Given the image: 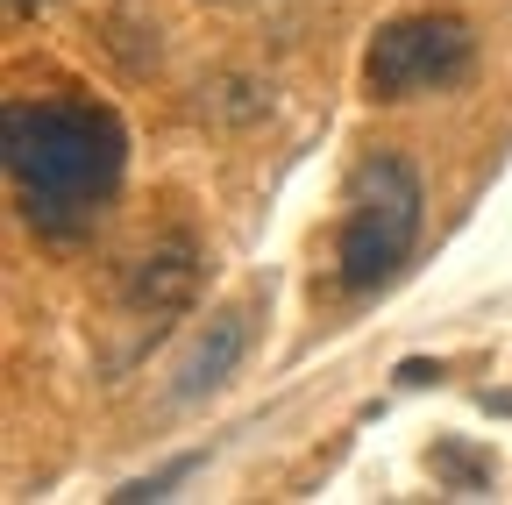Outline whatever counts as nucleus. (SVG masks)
I'll return each instance as SVG.
<instances>
[{
	"instance_id": "1",
	"label": "nucleus",
	"mask_w": 512,
	"mask_h": 505,
	"mask_svg": "<svg viewBox=\"0 0 512 505\" xmlns=\"http://www.w3.org/2000/svg\"><path fill=\"white\" fill-rule=\"evenodd\" d=\"M0 164H8L15 207L43 242H79L100 228L121 164H128V136L121 121L93 100H8L0 107Z\"/></svg>"
},
{
	"instance_id": "2",
	"label": "nucleus",
	"mask_w": 512,
	"mask_h": 505,
	"mask_svg": "<svg viewBox=\"0 0 512 505\" xmlns=\"http://www.w3.org/2000/svg\"><path fill=\"white\" fill-rule=\"evenodd\" d=\"M420 171L392 150H377L356 164L349 178V221H342V249H335V264H342V292H384L399 278V264L413 257V242H420Z\"/></svg>"
},
{
	"instance_id": "3",
	"label": "nucleus",
	"mask_w": 512,
	"mask_h": 505,
	"mask_svg": "<svg viewBox=\"0 0 512 505\" xmlns=\"http://www.w3.org/2000/svg\"><path fill=\"white\" fill-rule=\"evenodd\" d=\"M477 65V36L456 15H406L384 22L363 50V93L370 100H420L441 86H463Z\"/></svg>"
},
{
	"instance_id": "4",
	"label": "nucleus",
	"mask_w": 512,
	"mask_h": 505,
	"mask_svg": "<svg viewBox=\"0 0 512 505\" xmlns=\"http://www.w3.org/2000/svg\"><path fill=\"white\" fill-rule=\"evenodd\" d=\"M128 306L136 313H178L192 306V292H200V257H192L185 242H164V249H143L136 264H128Z\"/></svg>"
},
{
	"instance_id": "5",
	"label": "nucleus",
	"mask_w": 512,
	"mask_h": 505,
	"mask_svg": "<svg viewBox=\"0 0 512 505\" xmlns=\"http://www.w3.org/2000/svg\"><path fill=\"white\" fill-rule=\"evenodd\" d=\"M242 349H249V321H242V313H214L207 335L192 342V356L178 363V399H207V392H221L228 377H235V363H242Z\"/></svg>"
},
{
	"instance_id": "6",
	"label": "nucleus",
	"mask_w": 512,
	"mask_h": 505,
	"mask_svg": "<svg viewBox=\"0 0 512 505\" xmlns=\"http://www.w3.org/2000/svg\"><path fill=\"white\" fill-rule=\"evenodd\" d=\"M434 470L448 477V491H463V498H477V491H491V456H477V449H463V441H441V449H434Z\"/></svg>"
},
{
	"instance_id": "7",
	"label": "nucleus",
	"mask_w": 512,
	"mask_h": 505,
	"mask_svg": "<svg viewBox=\"0 0 512 505\" xmlns=\"http://www.w3.org/2000/svg\"><path fill=\"white\" fill-rule=\"evenodd\" d=\"M185 470H192V456H178V463H171V470H157V477H136V484H121L114 498H121V505H143V498H164V491H171V484H178Z\"/></svg>"
},
{
	"instance_id": "8",
	"label": "nucleus",
	"mask_w": 512,
	"mask_h": 505,
	"mask_svg": "<svg viewBox=\"0 0 512 505\" xmlns=\"http://www.w3.org/2000/svg\"><path fill=\"white\" fill-rule=\"evenodd\" d=\"M434 377H441V370H434V363H420V356H413V363H399V385H434Z\"/></svg>"
},
{
	"instance_id": "9",
	"label": "nucleus",
	"mask_w": 512,
	"mask_h": 505,
	"mask_svg": "<svg viewBox=\"0 0 512 505\" xmlns=\"http://www.w3.org/2000/svg\"><path fill=\"white\" fill-rule=\"evenodd\" d=\"M8 8H15V15H36V8H50V0H8Z\"/></svg>"
},
{
	"instance_id": "10",
	"label": "nucleus",
	"mask_w": 512,
	"mask_h": 505,
	"mask_svg": "<svg viewBox=\"0 0 512 505\" xmlns=\"http://www.w3.org/2000/svg\"><path fill=\"white\" fill-rule=\"evenodd\" d=\"M221 8H256V0H221Z\"/></svg>"
}]
</instances>
